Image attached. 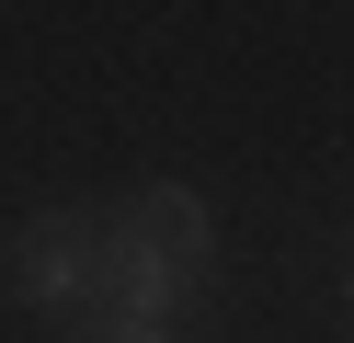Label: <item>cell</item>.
I'll return each instance as SVG.
<instances>
[{"mask_svg": "<svg viewBox=\"0 0 354 343\" xmlns=\"http://www.w3.org/2000/svg\"><path fill=\"white\" fill-rule=\"evenodd\" d=\"M183 286H194V263L138 218V206H126V218H103V240H92V309L115 320V343L160 332V320L183 309Z\"/></svg>", "mask_w": 354, "mask_h": 343, "instance_id": "6da1fadb", "label": "cell"}, {"mask_svg": "<svg viewBox=\"0 0 354 343\" xmlns=\"http://www.w3.org/2000/svg\"><path fill=\"white\" fill-rule=\"evenodd\" d=\"M92 218H35L0 240V297H24V309H92Z\"/></svg>", "mask_w": 354, "mask_h": 343, "instance_id": "7a4b0ae2", "label": "cell"}, {"mask_svg": "<svg viewBox=\"0 0 354 343\" xmlns=\"http://www.w3.org/2000/svg\"><path fill=\"white\" fill-rule=\"evenodd\" d=\"M138 218H149V229H160V240H171V252H183V263H194V274H206V263H217V218H206V195H194V183H149V195H138Z\"/></svg>", "mask_w": 354, "mask_h": 343, "instance_id": "3957f363", "label": "cell"}, {"mask_svg": "<svg viewBox=\"0 0 354 343\" xmlns=\"http://www.w3.org/2000/svg\"><path fill=\"white\" fill-rule=\"evenodd\" d=\"M343 297H354V263H343Z\"/></svg>", "mask_w": 354, "mask_h": 343, "instance_id": "277c9868", "label": "cell"}, {"mask_svg": "<svg viewBox=\"0 0 354 343\" xmlns=\"http://www.w3.org/2000/svg\"><path fill=\"white\" fill-rule=\"evenodd\" d=\"M138 343H160V332H138Z\"/></svg>", "mask_w": 354, "mask_h": 343, "instance_id": "5b68a950", "label": "cell"}]
</instances>
